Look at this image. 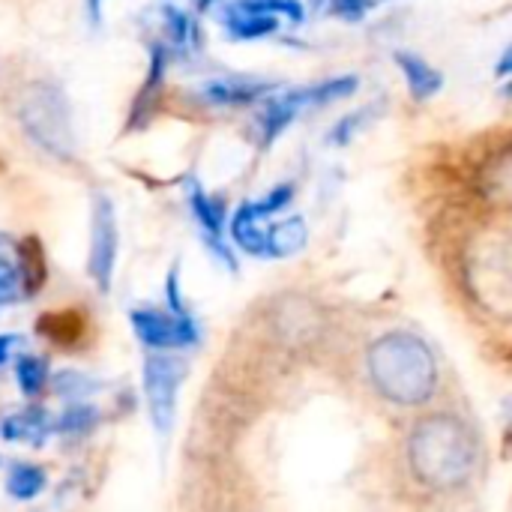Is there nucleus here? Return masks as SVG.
Listing matches in <instances>:
<instances>
[{"instance_id": "nucleus-1", "label": "nucleus", "mask_w": 512, "mask_h": 512, "mask_svg": "<svg viewBox=\"0 0 512 512\" xmlns=\"http://www.w3.org/2000/svg\"><path fill=\"white\" fill-rule=\"evenodd\" d=\"M411 477L435 495H459L474 486L483 462L480 435L462 414L438 411L420 417L405 441Z\"/></svg>"}, {"instance_id": "nucleus-2", "label": "nucleus", "mask_w": 512, "mask_h": 512, "mask_svg": "<svg viewBox=\"0 0 512 512\" xmlns=\"http://www.w3.org/2000/svg\"><path fill=\"white\" fill-rule=\"evenodd\" d=\"M366 375L372 390L399 408H423L435 399L441 366L417 333L393 330L372 342L366 351Z\"/></svg>"}, {"instance_id": "nucleus-3", "label": "nucleus", "mask_w": 512, "mask_h": 512, "mask_svg": "<svg viewBox=\"0 0 512 512\" xmlns=\"http://www.w3.org/2000/svg\"><path fill=\"white\" fill-rule=\"evenodd\" d=\"M18 120L24 132L51 156L72 159L75 156V132L72 111L66 93L51 81H33L18 93Z\"/></svg>"}, {"instance_id": "nucleus-4", "label": "nucleus", "mask_w": 512, "mask_h": 512, "mask_svg": "<svg viewBox=\"0 0 512 512\" xmlns=\"http://www.w3.org/2000/svg\"><path fill=\"white\" fill-rule=\"evenodd\" d=\"M186 381V366L165 351H150L144 357V399L150 411L153 429L165 438L174 426L177 414V393Z\"/></svg>"}, {"instance_id": "nucleus-5", "label": "nucleus", "mask_w": 512, "mask_h": 512, "mask_svg": "<svg viewBox=\"0 0 512 512\" xmlns=\"http://www.w3.org/2000/svg\"><path fill=\"white\" fill-rule=\"evenodd\" d=\"M129 324L147 351H177V348H192L201 342V330H198L195 318L171 312V309L168 312L132 309Z\"/></svg>"}, {"instance_id": "nucleus-6", "label": "nucleus", "mask_w": 512, "mask_h": 512, "mask_svg": "<svg viewBox=\"0 0 512 512\" xmlns=\"http://www.w3.org/2000/svg\"><path fill=\"white\" fill-rule=\"evenodd\" d=\"M117 210L108 195L93 198V213H90V252H87V273L99 285L102 294L111 291L114 282V267H117Z\"/></svg>"}, {"instance_id": "nucleus-7", "label": "nucleus", "mask_w": 512, "mask_h": 512, "mask_svg": "<svg viewBox=\"0 0 512 512\" xmlns=\"http://www.w3.org/2000/svg\"><path fill=\"white\" fill-rule=\"evenodd\" d=\"M186 204L198 222V228L204 231V240L210 246V252L228 267V270H237V261L231 255V249L225 246L222 234H225V201L222 198H213L195 177L186 180Z\"/></svg>"}, {"instance_id": "nucleus-8", "label": "nucleus", "mask_w": 512, "mask_h": 512, "mask_svg": "<svg viewBox=\"0 0 512 512\" xmlns=\"http://www.w3.org/2000/svg\"><path fill=\"white\" fill-rule=\"evenodd\" d=\"M270 93H276V81H264V78H210L201 87V96L210 105H252L258 99H267Z\"/></svg>"}, {"instance_id": "nucleus-9", "label": "nucleus", "mask_w": 512, "mask_h": 512, "mask_svg": "<svg viewBox=\"0 0 512 512\" xmlns=\"http://www.w3.org/2000/svg\"><path fill=\"white\" fill-rule=\"evenodd\" d=\"M477 192L483 195L486 204L495 207H512V147H504L492 153L480 174H477Z\"/></svg>"}, {"instance_id": "nucleus-10", "label": "nucleus", "mask_w": 512, "mask_h": 512, "mask_svg": "<svg viewBox=\"0 0 512 512\" xmlns=\"http://www.w3.org/2000/svg\"><path fill=\"white\" fill-rule=\"evenodd\" d=\"M51 432H54L51 414L45 408H36V405L24 408L18 414H9L0 423V438L9 441V444H21L24 441L30 447H42Z\"/></svg>"}, {"instance_id": "nucleus-11", "label": "nucleus", "mask_w": 512, "mask_h": 512, "mask_svg": "<svg viewBox=\"0 0 512 512\" xmlns=\"http://www.w3.org/2000/svg\"><path fill=\"white\" fill-rule=\"evenodd\" d=\"M303 102H300V93L297 90H288V93H279V96H270L261 108V117H258V129H261V147H270L300 114H303Z\"/></svg>"}, {"instance_id": "nucleus-12", "label": "nucleus", "mask_w": 512, "mask_h": 512, "mask_svg": "<svg viewBox=\"0 0 512 512\" xmlns=\"http://www.w3.org/2000/svg\"><path fill=\"white\" fill-rule=\"evenodd\" d=\"M396 66H399L402 75H405V84H408L411 99L429 102L432 96L441 93L444 75H441L426 57H420V54H414V51H396Z\"/></svg>"}, {"instance_id": "nucleus-13", "label": "nucleus", "mask_w": 512, "mask_h": 512, "mask_svg": "<svg viewBox=\"0 0 512 512\" xmlns=\"http://www.w3.org/2000/svg\"><path fill=\"white\" fill-rule=\"evenodd\" d=\"M27 297H30V288H27V276L21 267L18 240L0 234V309Z\"/></svg>"}, {"instance_id": "nucleus-14", "label": "nucleus", "mask_w": 512, "mask_h": 512, "mask_svg": "<svg viewBox=\"0 0 512 512\" xmlns=\"http://www.w3.org/2000/svg\"><path fill=\"white\" fill-rule=\"evenodd\" d=\"M264 222H267V219H264L261 213H255L252 201L240 204L237 213L231 216V225H228L231 240H234L243 252L258 255V258H267V225H264Z\"/></svg>"}, {"instance_id": "nucleus-15", "label": "nucleus", "mask_w": 512, "mask_h": 512, "mask_svg": "<svg viewBox=\"0 0 512 512\" xmlns=\"http://www.w3.org/2000/svg\"><path fill=\"white\" fill-rule=\"evenodd\" d=\"M222 24H225V30H228L234 39H264V36H273V33L279 30V18H276V15L255 12V9H246V6H240V3L225 6Z\"/></svg>"}, {"instance_id": "nucleus-16", "label": "nucleus", "mask_w": 512, "mask_h": 512, "mask_svg": "<svg viewBox=\"0 0 512 512\" xmlns=\"http://www.w3.org/2000/svg\"><path fill=\"white\" fill-rule=\"evenodd\" d=\"M165 63H168V54H165V45H153L150 51V69H147V78H144V87L132 105V120L129 126H144L159 102V90H162V81H165Z\"/></svg>"}, {"instance_id": "nucleus-17", "label": "nucleus", "mask_w": 512, "mask_h": 512, "mask_svg": "<svg viewBox=\"0 0 512 512\" xmlns=\"http://www.w3.org/2000/svg\"><path fill=\"white\" fill-rule=\"evenodd\" d=\"M309 240V228L300 216L267 225V258H288L300 252Z\"/></svg>"}, {"instance_id": "nucleus-18", "label": "nucleus", "mask_w": 512, "mask_h": 512, "mask_svg": "<svg viewBox=\"0 0 512 512\" xmlns=\"http://www.w3.org/2000/svg\"><path fill=\"white\" fill-rule=\"evenodd\" d=\"M357 87H360V78L357 75H336V78L315 81L309 87H297V93H300L303 108H318V105H330V102H339V99L354 96Z\"/></svg>"}, {"instance_id": "nucleus-19", "label": "nucleus", "mask_w": 512, "mask_h": 512, "mask_svg": "<svg viewBox=\"0 0 512 512\" xmlns=\"http://www.w3.org/2000/svg\"><path fill=\"white\" fill-rule=\"evenodd\" d=\"M45 486L48 477L39 465H12L6 474V492L18 501H33L36 495H42Z\"/></svg>"}, {"instance_id": "nucleus-20", "label": "nucleus", "mask_w": 512, "mask_h": 512, "mask_svg": "<svg viewBox=\"0 0 512 512\" xmlns=\"http://www.w3.org/2000/svg\"><path fill=\"white\" fill-rule=\"evenodd\" d=\"M15 381L21 387L24 396H39L45 381H48V363L36 354H21L18 363H15Z\"/></svg>"}, {"instance_id": "nucleus-21", "label": "nucleus", "mask_w": 512, "mask_h": 512, "mask_svg": "<svg viewBox=\"0 0 512 512\" xmlns=\"http://www.w3.org/2000/svg\"><path fill=\"white\" fill-rule=\"evenodd\" d=\"M96 423H99V411L96 408H90V405H72V408H66V414L60 420H54V432L57 435L78 438V435H87Z\"/></svg>"}, {"instance_id": "nucleus-22", "label": "nucleus", "mask_w": 512, "mask_h": 512, "mask_svg": "<svg viewBox=\"0 0 512 512\" xmlns=\"http://www.w3.org/2000/svg\"><path fill=\"white\" fill-rule=\"evenodd\" d=\"M165 27H168V39L177 48H189L198 39V27L189 18V12L177 9V6H165Z\"/></svg>"}, {"instance_id": "nucleus-23", "label": "nucleus", "mask_w": 512, "mask_h": 512, "mask_svg": "<svg viewBox=\"0 0 512 512\" xmlns=\"http://www.w3.org/2000/svg\"><path fill=\"white\" fill-rule=\"evenodd\" d=\"M246 9H255V12H267V15H285L288 21L300 24L306 18V6L300 0H234Z\"/></svg>"}, {"instance_id": "nucleus-24", "label": "nucleus", "mask_w": 512, "mask_h": 512, "mask_svg": "<svg viewBox=\"0 0 512 512\" xmlns=\"http://www.w3.org/2000/svg\"><path fill=\"white\" fill-rule=\"evenodd\" d=\"M291 198H294V186H291V183H282V186L270 189L264 198L252 201V207H255V213H261L264 219H273L279 210H285V207L291 204Z\"/></svg>"}, {"instance_id": "nucleus-25", "label": "nucleus", "mask_w": 512, "mask_h": 512, "mask_svg": "<svg viewBox=\"0 0 512 512\" xmlns=\"http://www.w3.org/2000/svg\"><path fill=\"white\" fill-rule=\"evenodd\" d=\"M93 387H96V381L87 378V375H81V372H60V375L54 378V393H57V396H72V399H78V396H87Z\"/></svg>"}, {"instance_id": "nucleus-26", "label": "nucleus", "mask_w": 512, "mask_h": 512, "mask_svg": "<svg viewBox=\"0 0 512 512\" xmlns=\"http://www.w3.org/2000/svg\"><path fill=\"white\" fill-rule=\"evenodd\" d=\"M327 6L342 21H360L372 12L375 0H327Z\"/></svg>"}, {"instance_id": "nucleus-27", "label": "nucleus", "mask_w": 512, "mask_h": 512, "mask_svg": "<svg viewBox=\"0 0 512 512\" xmlns=\"http://www.w3.org/2000/svg\"><path fill=\"white\" fill-rule=\"evenodd\" d=\"M18 345H24L21 336H15V333H3V336H0V366L9 363V357H12V351H15Z\"/></svg>"}, {"instance_id": "nucleus-28", "label": "nucleus", "mask_w": 512, "mask_h": 512, "mask_svg": "<svg viewBox=\"0 0 512 512\" xmlns=\"http://www.w3.org/2000/svg\"><path fill=\"white\" fill-rule=\"evenodd\" d=\"M495 75H498V78H510L512 75V45L501 54V60H498V66H495Z\"/></svg>"}, {"instance_id": "nucleus-29", "label": "nucleus", "mask_w": 512, "mask_h": 512, "mask_svg": "<svg viewBox=\"0 0 512 512\" xmlns=\"http://www.w3.org/2000/svg\"><path fill=\"white\" fill-rule=\"evenodd\" d=\"M102 3H105V0H87V15H90V24H93V27L102 24Z\"/></svg>"}]
</instances>
